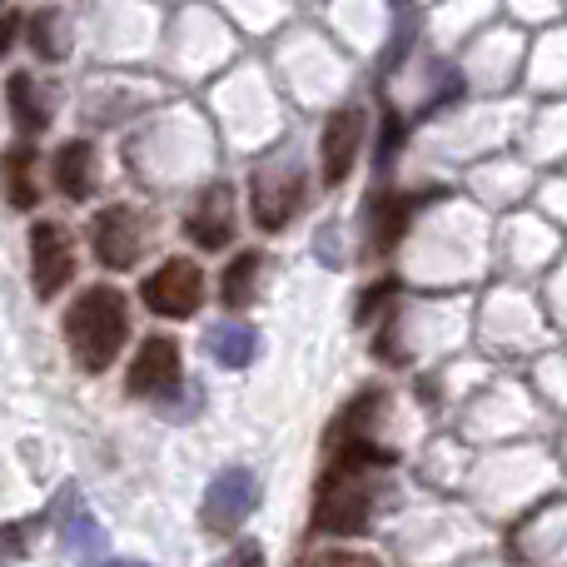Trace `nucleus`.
Returning <instances> with one entry per match:
<instances>
[{
  "label": "nucleus",
  "instance_id": "c03bdc74",
  "mask_svg": "<svg viewBox=\"0 0 567 567\" xmlns=\"http://www.w3.org/2000/svg\"><path fill=\"white\" fill-rule=\"evenodd\" d=\"M100 567H150V563H135V558H110V563H100Z\"/></svg>",
  "mask_w": 567,
  "mask_h": 567
},
{
  "label": "nucleus",
  "instance_id": "a211bd4d",
  "mask_svg": "<svg viewBox=\"0 0 567 567\" xmlns=\"http://www.w3.org/2000/svg\"><path fill=\"white\" fill-rule=\"evenodd\" d=\"M169 55L179 60V75L199 80V75H215V70H225V60L235 55V40H229L225 20L205 16V10H189L185 20L175 25V35H169Z\"/></svg>",
  "mask_w": 567,
  "mask_h": 567
},
{
  "label": "nucleus",
  "instance_id": "58836bf2",
  "mask_svg": "<svg viewBox=\"0 0 567 567\" xmlns=\"http://www.w3.org/2000/svg\"><path fill=\"white\" fill-rule=\"evenodd\" d=\"M303 567H383V558L369 548H319Z\"/></svg>",
  "mask_w": 567,
  "mask_h": 567
},
{
  "label": "nucleus",
  "instance_id": "6ab92c4d",
  "mask_svg": "<svg viewBox=\"0 0 567 567\" xmlns=\"http://www.w3.org/2000/svg\"><path fill=\"white\" fill-rule=\"evenodd\" d=\"M185 383V353L169 333H150L140 339L135 359H130V373H125V393L130 399H150V403H165L179 393Z\"/></svg>",
  "mask_w": 567,
  "mask_h": 567
},
{
  "label": "nucleus",
  "instance_id": "72a5a7b5",
  "mask_svg": "<svg viewBox=\"0 0 567 567\" xmlns=\"http://www.w3.org/2000/svg\"><path fill=\"white\" fill-rule=\"evenodd\" d=\"M0 189H6L10 209H35L40 185H35V145H10L0 159Z\"/></svg>",
  "mask_w": 567,
  "mask_h": 567
},
{
  "label": "nucleus",
  "instance_id": "f03ea898",
  "mask_svg": "<svg viewBox=\"0 0 567 567\" xmlns=\"http://www.w3.org/2000/svg\"><path fill=\"white\" fill-rule=\"evenodd\" d=\"M130 175L145 189H189L209 185L219 165V135L199 110L175 105L165 115L145 120L125 145Z\"/></svg>",
  "mask_w": 567,
  "mask_h": 567
},
{
  "label": "nucleus",
  "instance_id": "f257e3e1",
  "mask_svg": "<svg viewBox=\"0 0 567 567\" xmlns=\"http://www.w3.org/2000/svg\"><path fill=\"white\" fill-rule=\"evenodd\" d=\"M403 279L419 289L458 293L473 279H483L493 259V229L473 199H458L443 189L403 235Z\"/></svg>",
  "mask_w": 567,
  "mask_h": 567
},
{
  "label": "nucleus",
  "instance_id": "f704fd0d",
  "mask_svg": "<svg viewBox=\"0 0 567 567\" xmlns=\"http://www.w3.org/2000/svg\"><path fill=\"white\" fill-rule=\"evenodd\" d=\"M205 349H209V359H215L219 369H249L255 353H259V333L249 329V323H239V319H225V323H215V329L205 333Z\"/></svg>",
  "mask_w": 567,
  "mask_h": 567
},
{
  "label": "nucleus",
  "instance_id": "c9c22d12",
  "mask_svg": "<svg viewBox=\"0 0 567 567\" xmlns=\"http://www.w3.org/2000/svg\"><path fill=\"white\" fill-rule=\"evenodd\" d=\"M30 35V50H35L40 60H50V65H60V60L70 55V45H75V35H70V20L60 16V10H35L25 25Z\"/></svg>",
  "mask_w": 567,
  "mask_h": 567
},
{
  "label": "nucleus",
  "instance_id": "6e6552de",
  "mask_svg": "<svg viewBox=\"0 0 567 567\" xmlns=\"http://www.w3.org/2000/svg\"><path fill=\"white\" fill-rule=\"evenodd\" d=\"M538 463H548L538 449H503V453H493V458L468 463L463 493H468V503H478L483 513H493V518H513V513L538 503V488H543Z\"/></svg>",
  "mask_w": 567,
  "mask_h": 567
},
{
  "label": "nucleus",
  "instance_id": "1a4fd4ad",
  "mask_svg": "<svg viewBox=\"0 0 567 567\" xmlns=\"http://www.w3.org/2000/svg\"><path fill=\"white\" fill-rule=\"evenodd\" d=\"M309 199V175H303V155L293 145H279L249 169V215L265 235H279V229L293 225V215Z\"/></svg>",
  "mask_w": 567,
  "mask_h": 567
},
{
  "label": "nucleus",
  "instance_id": "9d476101",
  "mask_svg": "<svg viewBox=\"0 0 567 567\" xmlns=\"http://www.w3.org/2000/svg\"><path fill=\"white\" fill-rule=\"evenodd\" d=\"M473 333L488 353H538L543 339H548V323H543V309L533 303V293H523L518 284H498L488 299L473 313Z\"/></svg>",
  "mask_w": 567,
  "mask_h": 567
},
{
  "label": "nucleus",
  "instance_id": "dca6fc26",
  "mask_svg": "<svg viewBox=\"0 0 567 567\" xmlns=\"http://www.w3.org/2000/svg\"><path fill=\"white\" fill-rule=\"evenodd\" d=\"M553 255H558V235H553V225L543 215H508L493 229V259L513 279H528L538 269H548Z\"/></svg>",
  "mask_w": 567,
  "mask_h": 567
},
{
  "label": "nucleus",
  "instance_id": "5701e85b",
  "mask_svg": "<svg viewBox=\"0 0 567 567\" xmlns=\"http://www.w3.org/2000/svg\"><path fill=\"white\" fill-rule=\"evenodd\" d=\"M155 105H165V90L150 85V80H90L85 95H80V115L100 130L120 125V120H140Z\"/></svg>",
  "mask_w": 567,
  "mask_h": 567
},
{
  "label": "nucleus",
  "instance_id": "cd10ccee",
  "mask_svg": "<svg viewBox=\"0 0 567 567\" xmlns=\"http://www.w3.org/2000/svg\"><path fill=\"white\" fill-rule=\"evenodd\" d=\"M389 389H363V393H353L349 403H343L339 413H333V423H329V449H339V443H379V429H383V419H389Z\"/></svg>",
  "mask_w": 567,
  "mask_h": 567
},
{
  "label": "nucleus",
  "instance_id": "ea45409f",
  "mask_svg": "<svg viewBox=\"0 0 567 567\" xmlns=\"http://www.w3.org/2000/svg\"><path fill=\"white\" fill-rule=\"evenodd\" d=\"M30 533H35V523H0V567L16 563V558H25Z\"/></svg>",
  "mask_w": 567,
  "mask_h": 567
},
{
  "label": "nucleus",
  "instance_id": "c756f323",
  "mask_svg": "<svg viewBox=\"0 0 567 567\" xmlns=\"http://www.w3.org/2000/svg\"><path fill=\"white\" fill-rule=\"evenodd\" d=\"M563 548H567V503H538V513L513 533V553L523 563L553 567L563 558Z\"/></svg>",
  "mask_w": 567,
  "mask_h": 567
},
{
  "label": "nucleus",
  "instance_id": "37998d69",
  "mask_svg": "<svg viewBox=\"0 0 567 567\" xmlns=\"http://www.w3.org/2000/svg\"><path fill=\"white\" fill-rule=\"evenodd\" d=\"M20 40V16H0V60L10 55V45Z\"/></svg>",
  "mask_w": 567,
  "mask_h": 567
},
{
  "label": "nucleus",
  "instance_id": "a18cd8bd",
  "mask_svg": "<svg viewBox=\"0 0 567 567\" xmlns=\"http://www.w3.org/2000/svg\"><path fill=\"white\" fill-rule=\"evenodd\" d=\"M463 567H488V563H473V558H468V563H463Z\"/></svg>",
  "mask_w": 567,
  "mask_h": 567
},
{
  "label": "nucleus",
  "instance_id": "aec40b11",
  "mask_svg": "<svg viewBox=\"0 0 567 567\" xmlns=\"http://www.w3.org/2000/svg\"><path fill=\"white\" fill-rule=\"evenodd\" d=\"M255 508H259V478H255V468L235 463V468L215 473V483L205 488L199 523H205V533L229 538V533H239L249 518H255Z\"/></svg>",
  "mask_w": 567,
  "mask_h": 567
},
{
  "label": "nucleus",
  "instance_id": "f8f14e48",
  "mask_svg": "<svg viewBox=\"0 0 567 567\" xmlns=\"http://www.w3.org/2000/svg\"><path fill=\"white\" fill-rule=\"evenodd\" d=\"M279 75L299 110L343 105L339 90H343V80H349V65H343V55L323 50L319 40H289V45L279 50Z\"/></svg>",
  "mask_w": 567,
  "mask_h": 567
},
{
  "label": "nucleus",
  "instance_id": "bb28decb",
  "mask_svg": "<svg viewBox=\"0 0 567 567\" xmlns=\"http://www.w3.org/2000/svg\"><path fill=\"white\" fill-rule=\"evenodd\" d=\"M50 518H55L60 543H65L70 558L90 563V558H100V553H105V528L90 518V508L80 503V488H75V483H65V488L55 493V503H50Z\"/></svg>",
  "mask_w": 567,
  "mask_h": 567
},
{
  "label": "nucleus",
  "instance_id": "4468645a",
  "mask_svg": "<svg viewBox=\"0 0 567 567\" xmlns=\"http://www.w3.org/2000/svg\"><path fill=\"white\" fill-rule=\"evenodd\" d=\"M443 189L439 185H413V189H399V185H379L363 205V255L379 259L389 249L403 245V235L413 229V219L439 199Z\"/></svg>",
  "mask_w": 567,
  "mask_h": 567
},
{
  "label": "nucleus",
  "instance_id": "2eb2a0df",
  "mask_svg": "<svg viewBox=\"0 0 567 567\" xmlns=\"http://www.w3.org/2000/svg\"><path fill=\"white\" fill-rule=\"evenodd\" d=\"M150 239H155L150 215L135 205H105L90 215V249H95V259L110 269V275L135 269L140 255L150 249Z\"/></svg>",
  "mask_w": 567,
  "mask_h": 567
},
{
  "label": "nucleus",
  "instance_id": "412c9836",
  "mask_svg": "<svg viewBox=\"0 0 567 567\" xmlns=\"http://www.w3.org/2000/svg\"><path fill=\"white\" fill-rule=\"evenodd\" d=\"M140 299L155 319H195L199 303H205V269L195 259L175 255L140 284Z\"/></svg>",
  "mask_w": 567,
  "mask_h": 567
},
{
  "label": "nucleus",
  "instance_id": "7ed1b4c3",
  "mask_svg": "<svg viewBox=\"0 0 567 567\" xmlns=\"http://www.w3.org/2000/svg\"><path fill=\"white\" fill-rule=\"evenodd\" d=\"M399 463L389 443H339L329 449V468L313 498V533L363 538L379 518V478Z\"/></svg>",
  "mask_w": 567,
  "mask_h": 567
},
{
  "label": "nucleus",
  "instance_id": "9b49d317",
  "mask_svg": "<svg viewBox=\"0 0 567 567\" xmlns=\"http://www.w3.org/2000/svg\"><path fill=\"white\" fill-rule=\"evenodd\" d=\"M483 528L473 523V513L463 508H439V513H419L409 528L399 533V553L409 567H453L468 563L483 548Z\"/></svg>",
  "mask_w": 567,
  "mask_h": 567
},
{
  "label": "nucleus",
  "instance_id": "a19ab883",
  "mask_svg": "<svg viewBox=\"0 0 567 567\" xmlns=\"http://www.w3.org/2000/svg\"><path fill=\"white\" fill-rule=\"evenodd\" d=\"M393 299H399V279H379L369 293H363V303H359V323H369L373 313H383Z\"/></svg>",
  "mask_w": 567,
  "mask_h": 567
},
{
  "label": "nucleus",
  "instance_id": "7c9ffc66",
  "mask_svg": "<svg viewBox=\"0 0 567 567\" xmlns=\"http://www.w3.org/2000/svg\"><path fill=\"white\" fill-rule=\"evenodd\" d=\"M6 105H10V120H16V130L25 140H35V135H45L50 130V120H55V105H60V95L55 90H45L30 70H16V75L6 80Z\"/></svg>",
  "mask_w": 567,
  "mask_h": 567
},
{
  "label": "nucleus",
  "instance_id": "c85d7f7f",
  "mask_svg": "<svg viewBox=\"0 0 567 567\" xmlns=\"http://www.w3.org/2000/svg\"><path fill=\"white\" fill-rule=\"evenodd\" d=\"M50 179H55V189L70 199V205L95 199V189H100V150L90 145V140H65V145H55V155H50Z\"/></svg>",
  "mask_w": 567,
  "mask_h": 567
},
{
  "label": "nucleus",
  "instance_id": "39448f33",
  "mask_svg": "<svg viewBox=\"0 0 567 567\" xmlns=\"http://www.w3.org/2000/svg\"><path fill=\"white\" fill-rule=\"evenodd\" d=\"M209 120L215 135L229 150H275L284 140V100L269 90V80L259 70L239 65L209 95Z\"/></svg>",
  "mask_w": 567,
  "mask_h": 567
},
{
  "label": "nucleus",
  "instance_id": "79ce46f5",
  "mask_svg": "<svg viewBox=\"0 0 567 567\" xmlns=\"http://www.w3.org/2000/svg\"><path fill=\"white\" fill-rule=\"evenodd\" d=\"M215 567H265V548H259L255 538H239L235 548L225 553V558H219Z\"/></svg>",
  "mask_w": 567,
  "mask_h": 567
},
{
  "label": "nucleus",
  "instance_id": "423d86ee",
  "mask_svg": "<svg viewBox=\"0 0 567 567\" xmlns=\"http://www.w3.org/2000/svg\"><path fill=\"white\" fill-rule=\"evenodd\" d=\"M70 359L85 373H105L130 343V299L115 284H85L65 309Z\"/></svg>",
  "mask_w": 567,
  "mask_h": 567
},
{
  "label": "nucleus",
  "instance_id": "393cba45",
  "mask_svg": "<svg viewBox=\"0 0 567 567\" xmlns=\"http://www.w3.org/2000/svg\"><path fill=\"white\" fill-rule=\"evenodd\" d=\"M235 189L225 185V179H209V185H199V199L189 205L185 215V235L195 239V249H205V255H219V249L235 245Z\"/></svg>",
  "mask_w": 567,
  "mask_h": 567
},
{
  "label": "nucleus",
  "instance_id": "4c0bfd02",
  "mask_svg": "<svg viewBox=\"0 0 567 567\" xmlns=\"http://www.w3.org/2000/svg\"><path fill=\"white\" fill-rule=\"evenodd\" d=\"M533 383H538L553 403H567V349L548 353V359L538 363V373H533Z\"/></svg>",
  "mask_w": 567,
  "mask_h": 567
},
{
  "label": "nucleus",
  "instance_id": "b1692460",
  "mask_svg": "<svg viewBox=\"0 0 567 567\" xmlns=\"http://www.w3.org/2000/svg\"><path fill=\"white\" fill-rule=\"evenodd\" d=\"M528 189H533V169L523 165V159L503 155V150L478 159V165H468V195H473V205H483V209L513 215V209L528 199Z\"/></svg>",
  "mask_w": 567,
  "mask_h": 567
},
{
  "label": "nucleus",
  "instance_id": "4be33fe9",
  "mask_svg": "<svg viewBox=\"0 0 567 567\" xmlns=\"http://www.w3.org/2000/svg\"><path fill=\"white\" fill-rule=\"evenodd\" d=\"M75 279V239L60 219H35L30 225V284L35 299H60V289Z\"/></svg>",
  "mask_w": 567,
  "mask_h": 567
},
{
  "label": "nucleus",
  "instance_id": "0eeeda50",
  "mask_svg": "<svg viewBox=\"0 0 567 567\" xmlns=\"http://www.w3.org/2000/svg\"><path fill=\"white\" fill-rule=\"evenodd\" d=\"M513 130H518V115H513L508 105H493V100H483V105H453V110H443V120H433V125L423 130L419 155L429 159V165L468 169V165H478V159L498 155Z\"/></svg>",
  "mask_w": 567,
  "mask_h": 567
},
{
  "label": "nucleus",
  "instance_id": "20e7f679",
  "mask_svg": "<svg viewBox=\"0 0 567 567\" xmlns=\"http://www.w3.org/2000/svg\"><path fill=\"white\" fill-rule=\"evenodd\" d=\"M473 333L468 299L458 293H419V299H393L383 309V323L373 333V353L393 369H413L429 359H449L453 349H463V339Z\"/></svg>",
  "mask_w": 567,
  "mask_h": 567
},
{
  "label": "nucleus",
  "instance_id": "e433bc0d",
  "mask_svg": "<svg viewBox=\"0 0 567 567\" xmlns=\"http://www.w3.org/2000/svg\"><path fill=\"white\" fill-rule=\"evenodd\" d=\"M567 150V100H558V105H543L538 120H533L528 130V155L538 159H553Z\"/></svg>",
  "mask_w": 567,
  "mask_h": 567
},
{
  "label": "nucleus",
  "instance_id": "f3484780",
  "mask_svg": "<svg viewBox=\"0 0 567 567\" xmlns=\"http://www.w3.org/2000/svg\"><path fill=\"white\" fill-rule=\"evenodd\" d=\"M363 145H369V110L353 105V100L333 105L329 120H323V130H319V179H323V189H339L343 179H349V169H353V159H359Z\"/></svg>",
  "mask_w": 567,
  "mask_h": 567
},
{
  "label": "nucleus",
  "instance_id": "ddd939ff",
  "mask_svg": "<svg viewBox=\"0 0 567 567\" xmlns=\"http://www.w3.org/2000/svg\"><path fill=\"white\" fill-rule=\"evenodd\" d=\"M533 399L523 383L513 379H483L468 399L458 403V433L463 439H508V433L528 429Z\"/></svg>",
  "mask_w": 567,
  "mask_h": 567
},
{
  "label": "nucleus",
  "instance_id": "a878e982",
  "mask_svg": "<svg viewBox=\"0 0 567 567\" xmlns=\"http://www.w3.org/2000/svg\"><path fill=\"white\" fill-rule=\"evenodd\" d=\"M463 85L468 90H488V95H498V90H508L513 80H518V40L513 35H483L478 45L463 55Z\"/></svg>",
  "mask_w": 567,
  "mask_h": 567
},
{
  "label": "nucleus",
  "instance_id": "473e14b6",
  "mask_svg": "<svg viewBox=\"0 0 567 567\" xmlns=\"http://www.w3.org/2000/svg\"><path fill=\"white\" fill-rule=\"evenodd\" d=\"M265 265H269V259L259 255V249H239V255L219 269V303H225V309H249V303L259 299Z\"/></svg>",
  "mask_w": 567,
  "mask_h": 567
},
{
  "label": "nucleus",
  "instance_id": "2f4dec72",
  "mask_svg": "<svg viewBox=\"0 0 567 567\" xmlns=\"http://www.w3.org/2000/svg\"><path fill=\"white\" fill-rule=\"evenodd\" d=\"M468 449L458 443V433H449V439H433L429 449H423V458H419V478L429 483V488H439V493H458L463 488V478H468Z\"/></svg>",
  "mask_w": 567,
  "mask_h": 567
}]
</instances>
